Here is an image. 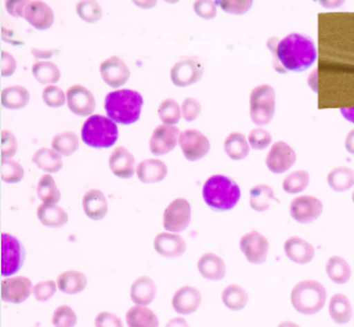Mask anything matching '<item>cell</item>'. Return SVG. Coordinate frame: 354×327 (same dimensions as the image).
Instances as JSON below:
<instances>
[{"mask_svg": "<svg viewBox=\"0 0 354 327\" xmlns=\"http://www.w3.org/2000/svg\"><path fill=\"white\" fill-rule=\"evenodd\" d=\"M109 165L115 176L124 178V180L132 178L134 176V172L137 170L134 156L124 147H118L112 151L109 159Z\"/></svg>", "mask_w": 354, "mask_h": 327, "instance_id": "44dd1931", "label": "cell"}, {"mask_svg": "<svg viewBox=\"0 0 354 327\" xmlns=\"http://www.w3.org/2000/svg\"><path fill=\"white\" fill-rule=\"evenodd\" d=\"M156 297V286L150 277H139L131 287V299L136 305L148 306Z\"/></svg>", "mask_w": 354, "mask_h": 327, "instance_id": "484cf974", "label": "cell"}, {"mask_svg": "<svg viewBox=\"0 0 354 327\" xmlns=\"http://www.w3.org/2000/svg\"><path fill=\"white\" fill-rule=\"evenodd\" d=\"M55 53H57V50H44L32 48L33 56L39 58V59H50V58L55 56Z\"/></svg>", "mask_w": 354, "mask_h": 327, "instance_id": "6f0895ef", "label": "cell"}, {"mask_svg": "<svg viewBox=\"0 0 354 327\" xmlns=\"http://www.w3.org/2000/svg\"><path fill=\"white\" fill-rule=\"evenodd\" d=\"M223 304L232 311L243 310L249 303V294L238 284H230L221 293Z\"/></svg>", "mask_w": 354, "mask_h": 327, "instance_id": "d590c367", "label": "cell"}, {"mask_svg": "<svg viewBox=\"0 0 354 327\" xmlns=\"http://www.w3.org/2000/svg\"><path fill=\"white\" fill-rule=\"evenodd\" d=\"M33 77L39 84L52 85L61 79V71L52 62H37L32 67Z\"/></svg>", "mask_w": 354, "mask_h": 327, "instance_id": "f35d334b", "label": "cell"}, {"mask_svg": "<svg viewBox=\"0 0 354 327\" xmlns=\"http://www.w3.org/2000/svg\"><path fill=\"white\" fill-rule=\"evenodd\" d=\"M240 250L250 263L263 265L267 261L270 244L262 234L259 232H250L245 234L240 240Z\"/></svg>", "mask_w": 354, "mask_h": 327, "instance_id": "7c38bea8", "label": "cell"}, {"mask_svg": "<svg viewBox=\"0 0 354 327\" xmlns=\"http://www.w3.org/2000/svg\"><path fill=\"white\" fill-rule=\"evenodd\" d=\"M326 288L314 279H305L297 283L290 293V301L294 309L306 316L320 312L326 304Z\"/></svg>", "mask_w": 354, "mask_h": 327, "instance_id": "277c9868", "label": "cell"}, {"mask_svg": "<svg viewBox=\"0 0 354 327\" xmlns=\"http://www.w3.org/2000/svg\"><path fill=\"white\" fill-rule=\"evenodd\" d=\"M327 183L335 192H346L354 186V171L346 167L333 169L327 176Z\"/></svg>", "mask_w": 354, "mask_h": 327, "instance_id": "8d00e7d4", "label": "cell"}, {"mask_svg": "<svg viewBox=\"0 0 354 327\" xmlns=\"http://www.w3.org/2000/svg\"><path fill=\"white\" fill-rule=\"evenodd\" d=\"M205 205L213 211L227 212L238 205L241 198V189L238 183L224 175L210 176L202 189Z\"/></svg>", "mask_w": 354, "mask_h": 327, "instance_id": "3957f363", "label": "cell"}, {"mask_svg": "<svg viewBox=\"0 0 354 327\" xmlns=\"http://www.w3.org/2000/svg\"><path fill=\"white\" fill-rule=\"evenodd\" d=\"M165 327H189V325L186 321V319H183V317H174L166 324Z\"/></svg>", "mask_w": 354, "mask_h": 327, "instance_id": "91938a15", "label": "cell"}, {"mask_svg": "<svg viewBox=\"0 0 354 327\" xmlns=\"http://www.w3.org/2000/svg\"><path fill=\"white\" fill-rule=\"evenodd\" d=\"M277 327H301L298 324H295V322L292 321H283L278 325Z\"/></svg>", "mask_w": 354, "mask_h": 327, "instance_id": "6125c7cd", "label": "cell"}, {"mask_svg": "<svg viewBox=\"0 0 354 327\" xmlns=\"http://www.w3.org/2000/svg\"><path fill=\"white\" fill-rule=\"evenodd\" d=\"M17 142L15 136L9 131H3L0 136V154L1 159H10L17 154Z\"/></svg>", "mask_w": 354, "mask_h": 327, "instance_id": "681fc988", "label": "cell"}, {"mask_svg": "<svg viewBox=\"0 0 354 327\" xmlns=\"http://www.w3.org/2000/svg\"><path fill=\"white\" fill-rule=\"evenodd\" d=\"M284 254L294 263L306 265L315 257V249L304 239L292 236L284 243Z\"/></svg>", "mask_w": 354, "mask_h": 327, "instance_id": "7402d4cb", "label": "cell"}, {"mask_svg": "<svg viewBox=\"0 0 354 327\" xmlns=\"http://www.w3.org/2000/svg\"><path fill=\"white\" fill-rule=\"evenodd\" d=\"M66 105L69 110L80 117H90L95 111L94 95L83 85H74L66 91Z\"/></svg>", "mask_w": 354, "mask_h": 327, "instance_id": "2e32d148", "label": "cell"}, {"mask_svg": "<svg viewBox=\"0 0 354 327\" xmlns=\"http://www.w3.org/2000/svg\"><path fill=\"white\" fill-rule=\"evenodd\" d=\"M272 143V136L263 128H256L249 134V144L252 149L265 150Z\"/></svg>", "mask_w": 354, "mask_h": 327, "instance_id": "c3c4849f", "label": "cell"}, {"mask_svg": "<svg viewBox=\"0 0 354 327\" xmlns=\"http://www.w3.org/2000/svg\"><path fill=\"white\" fill-rule=\"evenodd\" d=\"M143 96L134 90L122 89L106 95L105 110L107 117L123 126L137 122L143 109Z\"/></svg>", "mask_w": 354, "mask_h": 327, "instance_id": "7a4b0ae2", "label": "cell"}, {"mask_svg": "<svg viewBox=\"0 0 354 327\" xmlns=\"http://www.w3.org/2000/svg\"><path fill=\"white\" fill-rule=\"evenodd\" d=\"M158 115L164 124L169 126H175L176 123L180 122L181 117H183V111L181 107L178 106L176 101L172 99L162 101L159 109H158Z\"/></svg>", "mask_w": 354, "mask_h": 327, "instance_id": "7bdbcfd3", "label": "cell"}, {"mask_svg": "<svg viewBox=\"0 0 354 327\" xmlns=\"http://www.w3.org/2000/svg\"><path fill=\"white\" fill-rule=\"evenodd\" d=\"M37 218L44 227L58 229L68 223V213L57 205H39Z\"/></svg>", "mask_w": 354, "mask_h": 327, "instance_id": "f546056e", "label": "cell"}, {"mask_svg": "<svg viewBox=\"0 0 354 327\" xmlns=\"http://www.w3.org/2000/svg\"><path fill=\"white\" fill-rule=\"evenodd\" d=\"M250 148L249 139L238 132L229 134L224 142V150L232 160H243L249 156Z\"/></svg>", "mask_w": 354, "mask_h": 327, "instance_id": "d6a6232c", "label": "cell"}, {"mask_svg": "<svg viewBox=\"0 0 354 327\" xmlns=\"http://www.w3.org/2000/svg\"><path fill=\"white\" fill-rule=\"evenodd\" d=\"M57 289H58V286L55 281L39 282L33 287V297L37 301L46 303L55 297Z\"/></svg>", "mask_w": 354, "mask_h": 327, "instance_id": "7dc6e473", "label": "cell"}, {"mask_svg": "<svg viewBox=\"0 0 354 327\" xmlns=\"http://www.w3.org/2000/svg\"><path fill=\"white\" fill-rule=\"evenodd\" d=\"M37 196L44 205H57L61 200V191L57 187L55 178L50 174L44 175L37 183Z\"/></svg>", "mask_w": 354, "mask_h": 327, "instance_id": "74e56055", "label": "cell"}, {"mask_svg": "<svg viewBox=\"0 0 354 327\" xmlns=\"http://www.w3.org/2000/svg\"><path fill=\"white\" fill-rule=\"evenodd\" d=\"M216 6H221V9L227 14L232 15H243L245 12H249L252 6L251 0H243V1H216Z\"/></svg>", "mask_w": 354, "mask_h": 327, "instance_id": "f907efd6", "label": "cell"}, {"mask_svg": "<svg viewBox=\"0 0 354 327\" xmlns=\"http://www.w3.org/2000/svg\"><path fill=\"white\" fill-rule=\"evenodd\" d=\"M328 314L332 321L338 325L348 324L353 317V308L344 294H335L328 304Z\"/></svg>", "mask_w": 354, "mask_h": 327, "instance_id": "4316f807", "label": "cell"}, {"mask_svg": "<svg viewBox=\"0 0 354 327\" xmlns=\"http://www.w3.org/2000/svg\"><path fill=\"white\" fill-rule=\"evenodd\" d=\"M342 116L348 121V122L354 124V107H342L341 109Z\"/></svg>", "mask_w": 354, "mask_h": 327, "instance_id": "94428289", "label": "cell"}, {"mask_svg": "<svg viewBox=\"0 0 354 327\" xmlns=\"http://www.w3.org/2000/svg\"><path fill=\"white\" fill-rule=\"evenodd\" d=\"M28 1H20V0H9L6 1V10L10 14L11 17H22L24 19V12L26 9Z\"/></svg>", "mask_w": 354, "mask_h": 327, "instance_id": "9f6ffc18", "label": "cell"}, {"mask_svg": "<svg viewBox=\"0 0 354 327\" xmlns=\"http://www.w3.org/2000/svg\"><path fill=\"white\" fill-rule=\"evenodd\" d=\"M42 99H44V104L50 106L52 109H58L66 104V94H64V91L61 88H58L55 85H50L44 90Z\"/></svg>", "mask_w": 354, "mask_h": 327, "instance_id": "bcb514c9", "label": "cell"}, {"mask_svg": "<svg viewBox=\"0 0 354 327\" xmlns=\"http://www.w3.org/2000/svg\"><path fill=\"white\" fill-rule=\"evenodd\" d=\"M352 200H353V203H354V192H353V194H352Z\"/></svg>", "mask_w": 354, "mask_h": 327, "instance_id": "be15d7a7", "label": "cell"}, {"mask_svg": "<svg viewBox=\"0 0 354 327\" xmlns=\"http://www.w3.org/2000/svg\"><path fill=\"white\" fill-rule=\"evenodd\" d=\"M1 105L11 111L21 110L25 106H28L30 101V93L26 88L15 85L9 86L1 91Z\"/></svg>", "mask_w": 354, "mask_h": 327, "instance_id": "4dcf8cb0", "label": "cell"}, {"mask_svg": "<svg viewBox=\"0 0 354 327\" xmlns=\"http://www.w3.org/2000/svg\"><path fill=\"white\" fill-rule=\"evenodd\" d=\"M24 19L32 28L44 31L48 30L55 23V14L50 6L44 1H28L24 12Z\"/></svg>", "mask_w": 354, "mask_h": 327, "instance_id": "ac0fdd59", "label": "cell"}, {"mask_svg": "<svg viewBox=\"0 0 354 327\" xmlns=\"http://www.w3.org/2000/svg\"><path fill=\"white\" fill-rule=\"evenodd\" d=\"M100 74L109 86L118 89L131 78V71L120 57H110L100 66Z\"/></svg>", "mask_w": 354, "mask_h": 327, "instance_id": "e0dca14e", "label": "cell"}, {"mask_svg": "<svg viewBox=\"0 0 354 327\" xmlns=\"http://www.w3.org/2000/svg\"><path fill=\"white\" fill-rule=\"evenodd\" d=\"M154 249L159 255L165 259H178L186 252L187 244L180 234L166 232L156 235Z\"/></svg>", "mask_w": 354, "mask_h": 327, "instance_id": "d6986e66", "label": "cell"}, {"mask_svg": "<svg viewBox=\"0 0 354 327\" xmlns=\"http://www.w3.org/2000/svg\"><path fill=\"white\" fill-rule=\"evenodd\" d=\"M77 15L85 23H97L102 17V9L96 1H80L77 6Z\"/></svg>", "mask_w": 354, "mask_h": 327, "instance_id": "ee69618b", "label": "cell"}, {"mask_svg": "<svg viewBox=\"0 0 354 327\" xmlns=\"http://www.w3.org/2000/svg\"><path fill=\"white\" fill-rule=\"evenodd\" d=\"M25 176L24 167L15 160L1 159L0 162V178L6 183H17Z\"/></svg>", "mask_w": 354, "mask_h": 327, "instance_id": "b9f144b4", "label": "cell"}, {"mask_svg": "<svg viewBox=\"0 0 354 327\" xmlns=\"http://www.w3.org/2000/svg\"><path fill=\"white\" fill-rule=\"evenodd\" d=\"M1 276L12 277L21 270L26 251L20 240L11 234H1Z\"/></svg>", "mask_w": 354, "mask_h": 327, "instance_id": "52a82bcc", "label": "cell"}, {"mask_svg": "<svg viewBox=\"0 0 354 327\" xmlns=\"http://www.w3.org/2000/svg\"><path fill=\"white\" fill-rule=\"evenodd\" d=\"M267 47L282 66L283 71L289 72H304L315 63L317 58L314 41L305 35H288L282 41L271 39L267 42Z\"/></svg>", "mask_w": 354, "mask_h": 327, "instance_id": "6da1fadb", "label": "cell"}, {"mask_svg": "<svg viewBox=\"0 0 354 327\" xmlns=\"http://www.w3.org/2000/svg\"><path fill=\"white\" fill-rule=\"evenodd\" d=\"M199 274L208 281H221L227 276V266L221 257L216 254H205L197 263Z\"/></svg>", "mask_w": 354, "mask_h": 327, "instance_id": "603a6c76", "label": "cell"}, {"mask_svg": "<svg viewBox=\"0 0 354 327\" xmlns=\"http://www.w3.org/2000/svg\"><path fill=\"white\" fill-rule=\"evenodd\" d=\"M77 322V314L69 305L58 306L52 316V324L55 327H75Z\"/></svg>", "mask_w": 354, "mask_h": 327, "instance_id": "f6af8a7d", "label": "cell"}, {"mask_svg": "<svg viewBox=\"0 0 354 327\" xmlns=\"http://www.w3.org/2000/svg\"><path fill=\"white\" fill-rule=\"evenodd\" d=\"M309 183V172H306L305 170H298V171L289 174L287 178H284L283 189L289 194H300L306 189Z\"/></svg>", "mask_w": 354, "mask_h": 327, "instance_id": "60d3db41", "label": "cell"}, {"mask_svg": "<svg viewBox=\"0 0 354 327\" xmlns=\"http://www.w3.org/2000/svg\"><path fill=\"white\" fill-rule=\"evenodd\" d=\"M202 303V295L198 289L194 287H183L178 289L172 297V308L178 315H191L198 310Z\"/></svg>", "mask_w": 354, "mask_h": 327, "instance_id": "ffe728a7", "label": "cell"}, {"mask_svg": "<svg viewBox=\"0 0 354 327\" xmlns=\"http://www.w3.org/2000/svg\"><path fill=\"white\" fill-rule=\"evenodd\" d=\"M344 147L346 150L348 151L349 154L354 156V129H352L347 137H346V142H344Z\"/></svg>", "mask_w": 354, "mask_h": 327, "instance_id": "680465c9", "label": "cell"}, {"mask_svg": "<svg viewBox=\"0 0 354 327\" xmlns=\"http://www.w3.org/2000/svg\"><path fill=\"white\" fill-rule=\"evenodd\" d=\"M17 71V61L6 50L0 53V74L1 77H10Z\"/></svg>", "mask_w": 354, "mask_h": 327, "instance_id": "db71d44e", "label": "cell"}, {"mask_svg": "<svg viewBox=\"0 0 354 327\" xmlns=\"http://www.w3.org/2000/svg\"><path fill=\"white\" fill-rule=\"evenodd\" d=\"M83 209L91 221H101L109 212V202L100 189H90L83 198Z\"/></svg>", "mask_w": 354, "mask_h": 327, "instance_id": "cb8c5ba5", "label": "cell"}, {"mask_svg": "<svg viewBox=\"0 0 354 327\" xmlns=\"http://www.w3.org/2000/svg\"><path fill=\"white\" fill-rule=\"evenodd\" d=\"M32 161L36 167L48 174H55L63 167L61 154L57 153L55 150L47 149V148L37 150L33 154Z\"/></svg>", "mask_w": 354, "mask_h": 327, "instance_id": "836d02e7", "label": "cell"}, {"mask_svg": "<svg viewBox=\"0 0 354 327\" xmlns=\"http://www.w3.org/2000/svg\"><path fill=\"white\" fill-rule=\"evenodd\" d=\"M276 112V91L271 85L254 88L250 96V116L256 126H267Z\"/></svg>", "mask_w": 354, "mask_h": 327, "instance_id": "8992f818", "label": "cell"}, {"mask_svg": "<svg viewBox=\"0 0 354 327\" xmlns=\"http://www.w3.org/2000/svg\"><path fill=\"white\" fill-rule=\"evenodd\" d=\"M192 218L191 205L185 198H176L166 207L162 224L169 233L180 234L185 232Z\"/></svg>", "mask_w": 354, "mask_h": 327, "instance_id": "ba28073f", "label": "cell"}, {"mask_svg": "<svg viewBox=\"0 0 354 327\" xmlns=\"http://www.w3.org/2000/svg\"><path fill=\"white\" fill-rule=\"evenodd\" d=\"M82 139L85 144L95 149L111 148L118 139L117 123L101 115L90 116L84 123Z\"/></svg>", "mask_w": 354, "mask_h": 327, "instance_id": "5b68a950", "label": "cell"}, {"mask_svg": "<svg viewBox=\"0 0 354 327\" xmlns=\"http://www.w3.org/2000/svg\"><path fill=\"white\" fill-rule=\"evenodd\" d=\"M52 148L63 156H71L79 149V137L74 132H62L55 136Z\"/></svg>", "mask_w": 354, "mask_h": 327, "instance_id": "ab89813d", "label": "cell"}, {"mask_svg": "<svg viewBox=\"0 0 354 327\" xmlns=\"http://www.w3.org/2000/svg\"><path fill=\"white\" fill-rule=\"evenodd\" d=\"M324 211V205L319 198L313 196H299L292 200L289 212L295 222L310 224L319 219Z\"/></svg>", "mask_w": 354, "mask_h": 327, "instance_id": "8fae6325", "label": "cell"}, {"mask_svg": "<svg viewBox=\"0 0 354 327\" xmlns=\"http://www.w3.org/2000/svg\"><path fill=\"white\" fill-rule=\"evenodd\" d=\"M297 161V154L290 145L284 142H277L272 145L266 158L267 169L273 174L281 175L290 170Z\"/></svg>", "mask_w": 354, "mask_h": 327, "instance_id": "4fadbf2b", "label": "cell"}, {"mask_svg": "<svg viewBox=\"0 0 354 327\" xmlns=\"http://www.w3.org/2000/svg\"><path fill=\"white\" fill-rule=\"evenodd\" d=\"M178 144L188 161L203 159L210 150L209 139L196 129H186L180 134Z\"/></svg>", "mask_w": 354, "mask_h": 327, "instance_id": "9c48e42d", "label": "cell"}, {"mask_svg": "<svg viewBox=\"0 0 354 327\" xmlns=\"http://www.w3.org/2000/svg\"><path fill=\"white\" fill-rule=\"evenodd\" d=\"M277 198L271 186L257 185L250 191V205L254 212L268 211Z\"/></svg>", "mask_w": 354, "mask_h": 327, "instance_id": "1f68e13d", "label": "cell"}, {"mask_svg": "<svg viewBox=\"0 0 354 327\" xmlns=\"http://www.w3.org/2000/svg\"><path fill=\"white\" fill-rule=\"evenodd\" d=\"M128 327H159V317L147 306L134 305L126 314Z\"/></svg>", "mask_w": 354, "mask_h": 327, "instance_id": "f1b7e54d", "label": "cell"}, {"mask_svg": "<svg viewBox=\"0 0 354 327\" xmlns=\"http://www.w3.org/2000/svg\"><path fill=\"white\" fill-rule=\"evenodd\" d=\"M180 131L175 126L161 124L155 128L150 138V151L156 156H166L176 148L180 139Z\"/></svg>", "mask_w": 354, "mask_h": 327, "instance_id": "9a60e30c", "label": "cell"}, {"mask_svg": "<svg viewBox=\"0 0 354 327\" xmlns=\"http://www.w3.org/2000/svg\"><path fill=\"white\" fill-rule=\"evenodd\" d=\"M57 286L62 293L75 295L82 293L88 286V278L79 271H66L59 274Z\"/></svg>", "mask_w": 354, "mask_h": 327, "instance_id": "83f0119b", "label": "cell"}, {"mask_svg": "<svg viewBox=\"0 0 354 327\" xmlns=\"http://www.w3.org/2000/svg\"><path fill=\"white\" fill-rule=\"evenodd\" d=\"M95 326L96 327H124L123 322L118 316L112 314V312H100L99 315L95 319Z\"/></svg>", "mask_w": 354, "mask_h": 327, "instance_id": "11a10c76", "label": "cell"}, {"mask_svg": "<svg viewBox=\"0 0 354 327\" xmlns=\"http://www.w3.org/2000/svg\"><path fill=\"white\" fill-rule=\"evenodd\" d=\"M32 282L26 277H8L3 279L0 286V297L4 303L21 304L33 294Z\"/></svg>", "mask_w": 354, "mask_h": 327, "instance_id": "30bf717a", "label": "cell"}, {"mask_svg": "<svg viewBox=\"0 0 354 327\" xmlns=\"http://www.w3.org/2000/svg\"><path fill=\"white\" fill-rule=\"evenodd\" d=\"M136 172L140 183H161L167 176V167L158 159H147L139 162Z\"/></svg>", "mask_w": 354, "mask_h": 327, "instance_id": "d4e9b609", "label": "cell"}, {"mask_svg": "<svg viewBox=\"0 0 354 327\" xmlns=\"http://www.w3.org/2000/svg\"><path fill=\"white\" fill-rule=\"evenodd\" d=\"M201 109H202V106L199 101L192 99V97H188L183 101V106H181L183 120L187 122H194V120L199 116Z\"/></svg>", "mask_w": 354, "mask_h": 327, "instance_id": "816d5d0a", "label": "cell"}, {"mask_svg": "<svg viewBox=\"0 0 354 327\" xmlns=\"http://www.w3.org/2000/svg\"><path fill=\"white\" fill-rule=\"evenodd\" d=\"M205 68L201 64V62L192 58L183 59L177 62L176 64L171 68L170 77L172 83L178 88H186L189 85L198 83L201 78L203 77Z\"/></svg>", "mask_w": 354, "mask_h": 327, "instance_id": "5bb4252c", "label": "cell"}, {"mask_svg": "<svg viewBox=\"0 0 354 327\" xmlns=\"http://www.w3.org/2000/svg\"><path fill=\"white\" fill-rule=\"evenodd\" d=\"M326 274L332 282L336 284H344L352 277V270L348 262L344 259L339 256H332L327 261Z\"/></svg>", "mask_w": 354, "mask_h": 327, "instance_id": "e575fe53", "label": "cell"}, {"mask_svg": "<svg viewBox=\"0 0 354 327\" xmlns=\"http://www.w3.org/2000/svg\"><path fill=\"white\" fill-rule=\"evenodd\" d=\"M194 9V12L205 20H212L216 17V1H196Z\"/></svg>", "mask_w": 354, "mask_h": 327, "instance_id": "f5cc1de1", "label": "cell"}]
</instances>
